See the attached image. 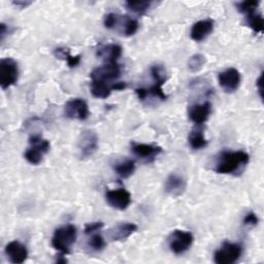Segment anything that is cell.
I'll use <instances>...</instances> for the list:
<instances>
[{"label": "cell", "instance_id": "cell-1", "mask_svg": "<svg viewBox=\"0 0 264 264\" xmlns=\"http://www.w3.org/2000/svg\"><path fill=\"white\" fill-rule=\"evenodd\" d=\"M250 162V156L243 151H224L220 153L215 172L221 175H234L241 173Z\"/></svg>", "mask_w": 264, "mask_h": 264}, {"label": "cell", "instance_id": "cell-2", "mask_svg": "<svg viewBox=\"0 0 264 264\" xmlns=\"http://www.w3.org/2000/svg\"><path fill=\"white\" fill-rule=\"evenodd\" d=\"M78 231L73 225L68 224L56 229L52 237V246L62 255L69 254L71 247L77 240Z\"/></svg>", "mask_w": 264, "mask_h": 264}, {"label": "cell", "instance_id": "cell-3", "mask_svg": "<svg viewBox=\"0 0 264 264\" xmlns=\"http://www.w3.org/2000/svg\"><path fill=\"white\" fill-rule=\"evenodd\" d=\"M29 144L31 147L26 151L24 157L32 165L40 164L43 160L44 154L48 153L50 150V143L43 139L41 135H33L29 138Z\"/></svg>", "mask_w": 264, "mask_h": 264}, {"label": "cell", "instance_id": "cell-4", "mask_svg": "<svg viewBox=\"0 0 264 264\" xmlns=\"http://www.w3.org/2000/svg\"><path fill=\"white\" fill-rule=\"evenodd\" d=\"M194 241L191 232L184 230H175L168 237V247L176 255H181L189 250Z\"/></svg>", "mask_w": 264, "mask_h": 264}, {"label": "cell", "instance_id": "cell-5", "mask_svg": "<svg viewBox=\"0 0 264 264\" xmlns=\"http://www.w3.org/2000/svg\"><path fill=\"white\" fill-rule=\"evenodd\" d=\"M242 254V247L238 243L225 241L222 247L214 254V261L217 264H231L236 262Z\"/></svg>", "mask_w": 264, "mask_h": 264}, {"label": "cell", "instance_id": "cell-6", "mask_svg": "<svg viewBox=\"0 0 264 264\" xmlns=\"http://www.w3.org/2000/svg\"><path fill=\"white\" fill-rule=\"evenodd\" d=\"M19 79L18 63L12 58H4L0 61V86L4 90L15 85Z\"/></svg>", "mask_w": 264, "mask_h": 264}, {"label": "cell", "instance_id": "cell-7", "mask_svg": "<svg viewBox=\"0 0 264 264\" xmlns=\"http://www.w3.org/2000/svg\"><path fill=\"white\" fill-rule=\"evenodd\" d=\"M78 149L82 159L93 156L98 149V137L96 132L89 129L82 131L78 141Z\"/></svg>", "mask_w": 264, "mask_h": 264}, {"label": "cell", "instance_id": "cell-8", "mask_svg": "<svg viewBox=\"0 0 264 264\" xmlns=\"http://www.w3.org/2000/svg\"><path fill=\"white\" fill-rule=\"evenodd\" d=\"M64 115L68 119L85 121L88 119L90 111L87 102L82 98H74L66 102Z\"/></svg>", "mask_w": 264, "mask_h": 264}, {"label": "cell", "instance_id": "cell-9", "mask_svg": "<svg viewBox=\"0 0 264 264\" xmlns=\"http://www.w3.org/2000/svg\"><path fill=\"white\" fill-rule=\"evenodd\" d=\"M120 75H121V67L117 62L105 63L104 65L95 68L90 73L92 81L103 82V83H107L112 80H117Z\"/></svg>", "mask_w": 264, "mask_h": 264}, {"label": "cell", "instance_id": "cell-10", "mask_svg": "<svg viewBox=\"0 0 264 264\" xmlns=\"http://www.w3.org/2000/svg\"><path fill=\"white\" fill-rule=\"evenodd\" d=\"M220 87L226 93H233L235 92L241 82V75L240 72L236 68H227L226 70L219 73L218 77Z\"/></svg>", "mask_w": 264, "mask_h": 264}, {"label": "cell", "instance_id": "cell-11", "mask_svg": "<svg viewBox=\"0 0 264 264\" xmlns=\"http://www.w3.org/2000/svg\"><path fill=\"white\" fill-rule=\"evenodd\" d=\"M105 199L111 207L119 211H125L131 203V195L124 188L106 191Z\"/></svg>", "mask_w": 264, "mask_h": 264}, {"label": "cell", "instance_id": "cell-12", "mask_svg": "<svg viewBox=\"0 0 264 264\" xmlns=\"http://www.w3.org/2000/svg\"><path fill=\"white\" fill-rule=\"evenodd\" d=\"M187 189V181L184 177L172 174L169 175L165 181L164 191L167 195L173 197L182 196Z\"/></svg>", "mask_w": 264, "mask_h": 264}, {"label": "cell", "instance_id": "cell-13", "mask_svg": "<svg viewBox=\"0 0 264 264\" xmlns=\"http://www.w3.org/2000/svg\"><path fill=\"white\" fill-rule=\"evenodd\" d=\"M131 151L139 158L145 161H152L162 152V148L155 145L131 143Z\"/></svg>", "mask_w": 264, "mask_h": 264}, {"label": "cell", "instance_id": "cell-14", "mask_svg": "<svg viewBox=\"0 0 264 264\" xmlns=\"http://www.w3.org/2000/svg\"><path fill=\"white\" fill-rule=\"evenodd\" d=\"M6 255L15 264L24 263L28 257V251L24 244L18 240L9 242L6 247Z\"/></svg>", "mask_w": 264, "mask_h": 264}, {"label": "cell", "instance_id": "cell-15", "mask_svg": "<svg viewBox=\"0 0 264 264\" xmlns=\"http://www.w3.org/2000/svg\"><path fill=\"white\" fill-rule=\"evenodd\" d=\"M212 114V104L205 101L201 104H194L189 108V118L196 125H202L209 120Z\"/></svg>", "mask_w": 264, "mask_h": 264}, {"label": "cell", "instance_id": "cell-16", "mask_svg": "<svg viewBox=\"0 0 264 264\" xmlns=\"http://www.w3.org/2000/svg\"><path fill=\"white\" fill-rule=\"evenodd\" d=\"M138 230V226L135 223H120L108 231V237L111 241H121L128 238Z\"/></svg>", "mask_w": 264, "mask_h": 264}, {"label": "cell", "instance_id": "cell-17", "mask_svg": "<svg viewBox=\"0 0 264 264\" xmlns=\"http://www.w3.org/2000/svg\"><path fill=\"white\" fill-rule=\"evenodd\" d=\"M214 30V22L212 20H201L196 22L191 28V39L195 42H201L205 40L207 36L211 35Z\"/></svg>", "mask_w": 264, "mask_h": 264}, {"label": "cell", "instance_id": "cell-18", "mask_svg": "<svg viewBox=\"0 0 264 264\" xmlns=\"http://www.w3.org/2000/svg\"><path fill=\"white\" fill-rule=\"evenodd\" d=\"M96 54L106 63H116L122 55V47L116 44L102 45L97 49Z\"/></svg>", "mask_w": 264, "mask_h": 264}, {"label": "cell", "instance_id": "cell-19", "mask_svg": "<svg viewBox=\"0 0 264 264\" xmlns=\"http://www.w3.org/2000/svg\"><path fill=\"white\" fill-rule=\"evenodd\" d=\"M115 172L122 179H128L136 172V162L134 160H123L115 164Z\"/></svg>", "mask_w": 264, "mask_h": 264}, {"label": "cell", "instance_id": "cell-20", "mask_svg": "<svg viewBox=\"0 0 264 264\" xmlns=\"http://www.w3.org/2000/svg\"><path fill=\"white\" fill-rule=\"evenodd\" d=\"M112 92V85H108L103 82L92 81L91 83V93L96 98H107Z\"/></svg>", "mask_w": 264, "mask_h": 264}, {"label": "cell", "instance_id": "cell-21", "mask_svg": "<svg viewBox=\"0 0 264 264\" xmlns=\"http://www.w3.org/2000/svg\"><path fill=\"white\" fill-rule=\"evenodd\" d=\"M121 24L122 25V33L125 35V36H131V35H135L138 30H139V27H140V24L139 22L136 20V19H132V18H129V17H123L119 18V22H118V25ZM117 25V26H118Z\"/></svg>", "mask_w": 264, "mask_h": 264}, {"label": "cell", "instance_id": "cell-22", "mask_svg": "<svg viewBox=\"0 0 264 264\" xmlns=\"http://www.w3.org/2000/svg\"><path fill=\"white\" fill-rule=\"evenodd\" d=\"M54 54L57 58L59 59H64L67 63V65L69 67H75L78 66L81 62V55L78 56H72L70 55L68 49H64V48H58L54 51Z\"/></svg>", "mask_w": 264, "mask_h": 264}, {"label": "cell", "instance_id": "cell-23", "mask_svg": "<svg viewBox=\"0 0 264 264\" xmlns=\"http://www.w3.org/2000/svg\"><path fill=\"white\" fill-rule=\"evenodd\" d=\"M246 20L248 26L256 33H263L264 30V21L261 14L254 12L246 16Z\"/></svg>", "mask_w": 264, "mask_h": 264}, {"label": "cell", "instance_id": "cell-24", "mask_svg": "<svg viewBox=\"0 0 264 264\" xmlns=\"http://www.w3.org/2000/svg\"><path fill=\"white\" fill-rule=\"evenodd\" d=\"M189 145L193 150H201L207 146L202 129H196L191 132L189 135Z\"/></svg>", "mask_w": 264, "mask_h": 264}, {"label": "cell", "instance_id": "cell-25", "mask_svg": "<svg viewBox=\"0 0 264 264\" xmlns=\"http://www.w3.org/2000/svg\"><path fill=\"white\" fill-rule=\"evenodd\" d=\"M151 74H152V78L154 79L155 84L161 87L165 84V82L168 79L167 71L162 64H155L151 66Z\"/></svg>", "mask_w": 264, "mask_h": 264}, {"label": "cell", "instance_id": "cell-26", "mask_svg": "<svg viewBox=\"0 0 264 264\" xmlns=\"http://www.w3.org/2000/svg\"><path fill=\"white\" fill-rule=\"evenodd\" d=\"M152 2H126V8L135 14L145 15L152 7Z\"/></svg>", "mask_w": 264, "mask_h": 264}, {"label": "cell", "instance_id": "cell-27", "mask_svg": "<svg viewBox=\"0 0 264 264\" xmlns=\"http://www.w3.org/2000/svg\"><path fill=\"white\" fill-rule=\"evenodd\" d=\"M205 63H206V58L202 54H195L189 58V61H188V67H189V69L192 72H198L203 68Z\"/></svg>", "mask_w": 264, "mask_h": 264}, {"label": "cell", "instance_id": "cell-28", "mask_svg": "<svg viewBox=\"0 0 264 264\" xmlns=\"http://www.w3.org/2000/svg\"><path fill=\"white\" fill-rule=\"evenodd\" d=\"M88 246L90 249H92L93 251H102L105 247V240L104 238L97 233H93L92 236L90 237L89 241H88Z\"/></svg>", "mask_w": 264, "mask_h": 264}, {"label": "cell", "instance_id": "cell-29", "mask_svg": "<svg viewBox=\"0 0 264 264\" xmlns=\"http://www.w3.org/2000/svg\"><path fill=\"white\" fill-rule=\"evenodd\" d=\"M259 5H260L259 2H242V3L236 4L235 6L239 13L243 14L244 16H247L249 14L257 12Z\"/></svg>", "mask_w": 264, "mask_h": 264}, {"label": "cell", "instance_id": "cell-30", "mask_svg": "<svg viewBox=\"0 0 264 264\" xmlns=\"http://www.w3.org/2000/svg\"><path fill=\"white\" fill-rule=\"evenodd\" d=\"M119 18H120V16L117 14H114V13H109V14L105 15L104 20H103L104 27L107 29L116 28V26L118 25V22H119Z\"/></svg>", "mask_w": 264, "mask_h": 264}, {"label": "cell", "instance_id": "cell-31", "mask_svg": "<svg viewBox=\"0 0 264 264\" xmlns=\"http://www.w3.org/2000/svg\"><path fill=\"white\" fill-rule=\"evenodd\" d=\"M148 90V94L149 95H152V96H155L161 100H166L167 99V95L164 93L163 89L161 86H158L156 84H154L152 87H151L150 89H147Z\"/></svg>", "mask_w": 264, "mask_h": 264}, {"label": "cell", "instance_id": "cell-32", "mask_svg": "<svg viewBox=\"0 0 264 264\" xmlns=\"http://www.w3.org/2000/svg\"><path fill=\"white\" fill-rule=\"evenodd\" d=\"M102 227H103V223H102V222H92V223H88V224L85 226L84 232H85V234H87V235L93 234V233H95L96 231H99Z\"/></svg>", "mask_w": 264, "mask_h": 264}, {"label": "cell", "instance_id": "cell-33", "mask_svg": "<svg viewBox=\"0 0 264 264\" xmlns=\"http://www.w3.org/2000/svg\"><path fill=\"white\" fill-rule=\"evenodd\" d=\"M258 222H259V219L257 215L253 212L248 213L243 218V224L246 226H251V227H255V226L258 224Z\"/></svg>", "mask_w": 264, "mask_h": 264}, {"label": "cell", "instance_id": "cell-34", "mask_svg": "<svg viewBox=\"0 0 264 264\" xmlns=\"http://www.w3.org/2000/svg\"><path fill=\"white\" fill-rule=\"evenodd\" d=\"M136 93H137V95L139 97V99L141 100H145L147 97H148V90L145 89V88H139L136 90Z\"/></svg>", "mask_w": 264, "mask_h": 264}, {"label": "cell", "instance_id": "cell-35", "mask_svg": "<svg viewBox=\"0 0 264 264\" xmlns=\"http://www.w3.org/2000/svg\"><path fill=\"white\" fill-rule=\"evenodd\" d=\"M15 7L17 8H20V9H26L28 6H30L32 3L31 2H27V0H17V2H13L12 3Z\"/></svg>", "mask_w": 264, "mask_h": 264}, {"label": "cell", "instance_id": "cell-36", "mask_svg": "<svg viewBox=\"0 0 264 264\" xmlns=\"http://www.w3.org/2000/svg\"><path fill=\"white\" fill-rule=\"evenodd\" d=\"M126 88V84L123 82L112 84V91H122Z\"/></svg>", "mask_w": 264, "mask_h": 264}, {"label": "cell", "instance_id": "cell-37", "mask_svg": "<svg viewBox=\"0 0 264 264\" xmlns=\"http://www.w3.org/2000/svg\"><path fill=\"white\" fill-rule=\"evenodd\" d=\"M256 87H257V89H258L260 98H262V74H260V77H259V78L257 79V81H256Z\"/></svg>", "mask_w": 264, "mask_h": 264}]
</instances>
